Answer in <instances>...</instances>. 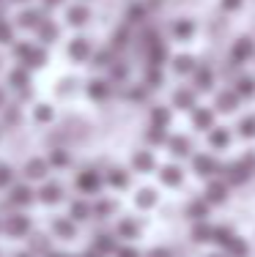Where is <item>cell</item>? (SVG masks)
<instances>
[{
  "label": "cell",
  "mask_w": 255,
  "mask_h": 257,
  "mask_svg": "<svg viewBox=\"0 0 255 257\" xmlns=\"http://www.w3.org/2000/svg\"><path fill=\"white\" fill-rule=\"evenodd\" d=\"M167 148H170V154H173L176 159H184V156H190L192 143L187 137H170L167 140Z\"/></svg>",
  "instance_id": "14"
},
{
  "label": "cell",
  "mask_w": 255,
  "mask_h": 257,
  "mask_svg": "<svg viewBox=\"0 0 255 257\" xmlns=\"http://www.w3.org/2000/svg\"><path fill=\"white\" fill-rule=\"evenodd\" d=\"M239 134H241V137H247V140L255 137V115H247V118L239 120Z\"/></svg>",
  "instance_id": "41"
},
{
  "label": "cell",
  "mask_w": 255,
  "mask_h": 257,
  "mask_svg": "<svg viewBox=\"0 0 255 257\" xmlns=\"http://www.w3.org/2000/svg\"><path fill=\"white\" fill-rule=\"evenodd\" d=\"M233 241H236V232L230 230V227H214V243L222 249V252H225Z\"/></svg>",
  "instance_id": "28"
},
{
  "label": "cell",
  "mask_w": 255,
  "mask_h": 257,
  "mask_svg": "<svg viewBox=\"0 0 255 257\" xmlns=\"http://www.w3.org/2000/svg\"><path fill=\"white\" fill-rule=\"evenodd\" d=\"M91 55H94V50H91V41H88V39H74V41L69 44V58L77 60V63L88 60Z\"/></svg>",
  "instance_id": "7"
},
{
  "label": "cell",
  "mask_w": 255,
  "mask_h": 257,
  "mask_svg": "<svg viewBox=\"0 0 255 257\" xmlns=\"http://www.w3.org/2000/svg\"><path fill=\"white\" fill-rule=\"evenodd\" d=\"M192 126H195L198 132H211V128H214V112L198 107L195 112H192Z\"/></svg>",
  "instance_id": "12"
},
{
  "label": "cell",
  "mask_w": 255,
  "mask_h": 257,
  "mask_svg": "<svg viewBox=\"0 0 255 257\" xmlns=\"http://www.w3.org/2000/svg\"><path fill=\"white\" fill-rule=\"evenodd\" d=\"M159 181L165 183V186H181L184 173H181V167H176V164H165V167L159 170Z\"/></svg>",
  "instance_id": "13"
},
{
  "label": "cell",
  "mask_w": 255,
  "mask_h": 257,
  "mask_svg": "<svg viewBox=\"0 0 255 257\" xmlns=\"http://www.w3.org/2000/svg\"><path fill=\"white\" fill-rule=\"evenodd\" d=\"M39 39L47 41V44H50V41H55V39H58V25H52L50 20H44V22L39 25Z\"/></svg>",
  "instance_id": "39"
},
{
  "label": "cell",
  "mask_w": 255,
  "mask_h": 257,
  "mask_svg": "<svg viewBox=\"0 0 255 257\" xmlns=\"http://www.w3.org/2000/svg\"><path fill=\"white\" fill-rule=\"evenodd\" d=\"M236 93L239 96H252L255 93V77L252 74H241V77H236Z\"/></svg>",
  "instance_id": "32"
},
{
  "label": "cell",
  "mask_w": 255,
  "mask_h": 257,
  "mask_svg": "<svg viewBox=\"0 0 255 257\" xmlns=\"http://www.w3.org/2000/svg\"><path fill=\"white\" fill-rule=\"evenodd\" d=\"M17 257H33V252H20Z\"/></svg>",
  "instance_id": "60"
},
{
  "label": "cell",
  "mask_w": 255,
  "mask_h": 257,
  "mask_svg": "<svg viewBox=\"0 0 255 257\" xmlns=\"http://www.w3.org/2000/svg\"><path fill=\"white\" fill-rule=\"evenodd\" d=\"M0 107H3V90H0Z\"/></svg>",
  "instance_id": "61"
},
{
  "label": "cell",
  "mask_w": 255,
  "mask_h": 257,
  "mask_svg": "<svg viewBox=\"0 0 255 257\" xmlns=\"http://www.w3.org/2000/svg\"><path fill=\"white\" fill-rule=\"evenodd\" d=\"M113 79H118V82H124V79H126V74H129V69H126V66L124 63H113Z\"/></svg>",
  "instance_id": "50"
},
{
  "label": "cell",
  "mask_w": 255,
  "mask_h": 257,
  "mask_svg": "<svg viewBox=\"0 0 255 257\" xmlns=\"http://www.w3.org/2000/svg\"><path fill=\"white\" fill-rule=\"evenodd\" d=\"M9 183H11V170L0 164V186H9Z\"/></svg>",
  "instance_id": "53"
},
{
  "label": "cell",
  "mask_w": 255,
  "mask_h": 257,
  "mask_svg": "<svg viewBox=\"0 0 255 257\" xmlns=\"http://www.w3.org/2000/svg\"><path fill=\"white\" fill-rule=\"evenodd\" d=\"M77 189L82 194H96L102 189V175L96 170H85V173L77 175Z\"/></svg>",
  "instance_id": "4"
},
{
  "label": "cell",
  "mask_w": 255,
  "mask_h": 257,
  "mask_svg": "<svg viewBox=\"0 0 255 257\" xmlns=\"http://www.w3.org/2000/svg\"><path fill=\"white\" fill-rule=\"evenodd\" d=\"M3 230L9 232L11 238H22V235H28V230H30V219L22 216V213H14V216L6 219V227Z\"/></svg>",
  "instance_id": "6"
},
{
  "label": "cell",
  "mask_w": 255,
  "mask_h": 257,
  "mask_svg": "<svg viewBox=\"0 0 255 257\" xmlns=\"http://www.w3.org/2000/svg\"><path fill=\"white\" fill-rule=\"evenodd\" d=\"M192 241L195 243H209L214 241V227L206 222H195V227H192Z\"/></svg>",
  "instance_id": "22"
},
{
  "label": "cell",
  "mask_w": 255,
  "mask_h": 257,
  "mask_svg": "<svg viewBox=\"0 0 255 257\" xmlns=\"http://www.w3.org/2000/svg\"><path fill=\"white\" fill-rule=\"evenodd\" d=\"M0 6H3V0H0Z\"/></svg>",
  "instance_id": "62"
},
{
  "label": "cell",
  "mask_w": 255,
  "mask_h": 257,
  "mask_svg": "<svg viewBox=\"0 0 255 257\" xmlns=\"http://www.w3.org/2000/svg\"><path fill=\"white\" fill-rule=\"evenodd\" d=\"M148 257H170V252H167V249H151Z\"/></svg>",
  "instance_id": "56"
},
{
  "label": "cell",
  "mask_w": 255,
  "mask_h": 257,
  "mask_svg": "<svg viewBox=\"0 0 255 257\" xmlns=\"http://www.w3.org/2000/svg\"><path fill=\"white\" fill-rule=\"evenodd\" d=\"M135 205L143 208V211L145 208H154L156 205V192L154 189H140V192L135 194Z\"/></svg>",
  "instance_id": "34"
},
{
  "label": "cell",
  "mask_w": 255,
  "mask_h": 257,
  "mask_svg": "<svg viewBox=\"0 0 255 257\" xmlns=\"http://www.w3.org/2000/svg\"><path fill=\"white\" fill-rule=\"evenodd\" d=\"M47 170H50V164L44 162V159H30V162L25 164V175L30 181H39L47 175Z\"/></svg>",
  "instance_id": "18"
},
{
  "label": "cell",
  "mask_w": 255,
  "mask_h": 257,
  "mask_svg": "<svg viewBox=\"0 0 255 257\" xmlns=\"http://www.w3.org/2000/svg\"><path fill=\"white\" fill-rule=\"evenodd\" d=\"M82 257H102V254H99V252H96V249H94V246H91V249H88V252H85Z\"/></svg>",
  "instance_id": "57"
},
{
  "label": "cell",
  "mask_w": 255,
  "mask_h": 257,
  "mask_svg": "<svg viewBox=\"0 0 255 257\" xmlns=\"http://www.w3.org/2000/svg\"><path fill=\"white\" fill-rule=\"evenodd\" d=\"M145 140H148L151 145H162V143H167V132L162 126H151L148 132H145Z\"/></svg>",
  "instance_id": "40"
},
{
  "label": "cell",
  "mask_w": 255,
  "mask_h": 257,
  "mask_svg": "<svg viewBox=\"0 0 255 257\" xmlns=\"http://www.w3.org/2000/svg\"><path fill=\"white\" fill-rule=\"evenodd\" d=\"M214 257H217V254H214Z\"/></svg>",
  "instance_id": "63"
},
{
  "label": "cell",
  "mask_w": 255,
  "mask_h": 257,
  "mask_svg": "<svg viewBox=\"0 0 255 257\" xmlns=\"http://www.w3.org/2000/svg\"><path fill=\"white\" fill-rule=\"evenodd\" d=\"M30 249H33V254H36V252L50 254V241H47L44 235H33V241H30Z\"/></svg>",
  "instance_id": "46"
},
{
  "label": "cell",
  "mask_w": 255,
  "mask_h": 257,
  "mask_svg": "<svg viewBox=\"0 0 255 257\" xmlns=\"http://www.w3.org/2000/svg\"><path fill=\"white\" fill-rule=\"evenodd\" d=\"M162 82H165V74H162V69H156V66H148V71H145L143 77V85L145 88H162Z\"/></svg>",
  "instance_id": "31"
},
{
  "label": "cell",
  "mask_w": 255,
  "mask_h": 257,
  "mask_svg": "<svg viewBox=\"0 0 255 257\" xmlns=\"http://www.w3.org/2000/svg\"><path fill=\"white\" fill-rule=\"evenodd\" d=\"M192 167H195V173L200 175V178H211L214 173H220V164H217V159L209 156V154L195 156V159H192Z\"/></svg>",
  "instance_id": "5"
},
{
  "label": "cell",
  "mask_w": 255,
  "mask_h": 257,
  "mask_svg": "<svg viewBox=\"0 0 255 257\" xmlns=\"http://www.w3.org/2000/svg\"><path fill=\"white\" fill-rule=\"evenodd\" d=\"M225 197H228V183L225 181H211L209 186H206V200H209L211 205L225 203Z\"/></svg>",
  "instance_id": "8"
},
{
  "label": "cell",
  "mask_w": 255,
  "mask_h": 257,
  "mask_svg": "<svg viewBox=\"0 0 255 257\" xmlns=\"http://www.w3.org/2000/svg\"><path fill=\"white\" fill-rule=\"evenodd\" d=\"M173 104L181 109H195V93H192L190 88H181L173 93Z\"/></svg>",
  "instance_id": "26"
},
{
  "label": "cell",
  "mask_w": 255,
  "mask_h": 257,
  "mask_svg": "<svg viewBox=\"0 0 255 257\" xmlns=\"http://www.w3.org/2000/svg\"><path fill=\"white\" fill-rule=\"evenodd\" d=\"M252 55H255V41L250 39V36H241V39H236L233 50H230V60H233L236 66L247 63Z\"/></svg>",
  "instance_id": "3"
},
{
  "label": "cell",
  "mask_w": 255,
  "mask_h": 257,
  "mask_svg": "<svg viewBox=\"0 0 255 257\" xmlns=\"http://www.w3.org/2000/svg\"><path fill=\"white\" fill-rule=\"evenodd\" d=\"M11 203L20 205V208H25V205L33 203V192H30L28 186H17L14 192H11Z\"/></svg>",
  "instance_id": "35"
},
{
  "label": "cell",
  "mask_w": 255,
  "mask_h": 257,
  "mask_svg": "<svg viewBox=\"0 0 255 257\" xmlns=\"http://www.w3.org/2000/svg\"><path fill=\"white\" fill-rule=\"evenodd\" d=\"M173 71L176 74H190V71H195V58H192V55H179V58H173Z\"/></svg>",
  "instance_id": "33"
},
{
  "label": "cell",
  "mask_w": 255,
  "mask_h": 257,
  "mask_svg": "<svg viewBox=\"0 0 255 257\" xmlns=\"http://www.w3.org/2000/svg\"><path fill=\"white\" fill-rule=\"evenodd\" d=\"M211 85H214V71H211L209 66H198L195 69V88L198 90H211Z\"/></svg>",
  "instance_id": "19"
},
{
  "label": "cell",
  "mask_w": 255,
  "mask_h": 257,
  "mask_svg": "<svg viewBox=\"0 0 255 257\" xmlns=\"http://www.w3.org/2000/svg\"><path fill=\"white\" fill-rule=\"evenodd\" d=\"M154 156H151V151H137L135 156H132V167L137 170V173H151L154 170Z\"/></svg>",
  "instance_id": "15"
},
{
  "label": "cell",
  "mask_w": 255,
  "mask_h": 257,
  "mask_svg": "<svg viewBox=\"0 0 255 257\" xmlns=\"http://www.w3.org/2000/svg\"><path fill=\"white\" fill-rule=\"evenodd\" d=\"M14 55L25 63V69H39V66H44L47 63V52L44 50H39V47H30V44H17L14 47Z\"/></svg>",
  "instance_id": "2"
},
{
  "label": "cell",
  "mask_w": 255,
  "mask_h": 257,
  "mask_svg": "<svg viewBox=\"0 0 255 257\" xmlns=\"http://www.w3.org/2000/svg\"><path fill=\"white\" fill-rule=\"evenodd\" d=\"M137 232H140V227H137V222H132V219H121L118 227H115V235L118 238H137Z\"/></svg>",
  "instance_id": "29"
},
{
  "label": "cell",
  "mask_w": 255,
  "mask_h": 257,
  "mask_svg": "<svg viewBox=\"0 0 255 257\" xmlns=\"http://www.w3.org/2000/svg\"><path fill=\"white\" fill-rule=\"evenodd\" d=\"M52 230H55V235L60 238H74L77 235V227H74V219H55L52 222Z\"/></svg>",
  "instance_id": "24"
},
{
  "label": "cell",
  "mask_w": 255,
  "mask_h": 257,
  "mask_svg": "<svg viewBox=\"0 0 255 257\" xmlns=\"http://www.w3.org/2000/svg\"><path fill=\"white\" fill-rule=\"evenodd\" d=\"M145 14H148V6L135 3V6H129V11H126V20H129V22H143Z\"/></svg>",
  "instance_id": "42"
},
{
  "label": "cell",
  "mask_w": 255,
  "mask_h": 257,
  "mask_svg": "<svg viewBox=\"0 0 255 257\" xmlns=\"http://www.w3.org/2000/svg\"><path fill=\"white\" fill-rule=\"evenodd\" d=\"M228 143H230L228 128H211L209 132V145L211 148H228Z\"/></svg>",
  "instance_id": "30"
},
{
  "label": "cell",
  "mask_w": 255,
  "mask_h": 257,
  "mask_svg": "<svg viewBox=\"0 0 255 257\" xmlns=\"http://www.w3.org/2000/svg\"><path fill=\"white\" fill-rule=\"evenodd\" d=\"M209 208L211 203L206 197H198V200H192L190 205H187V216L192 219V222H206V216H209Z\"/></svg>",
  "instance_id": "9"
},
{
  "label": "cell",
  "mask_w": 255,
  "mask_h": 257,
  "mask_svg": "<svg viewBox=\"0 0 255 257\" xmlns=\"http://www.w3.org/2000/svg\"><path fill=\"white\" fill-rule=\"evenodd\" d=\"M192 36H195V25H192V20H176L173 22V39L190 41Z\"/></svg>",
  "instance_id": "16"
},
{
  "label": "cell",
  "mask_w": 255,
  "mask_h": 257,
  "mask_svg": "<svg viewBox=\"0 0 255 257\" xmlns=\"http://www.w3.org/2000/svg\"><path fill=\"white\" fill-rule=\"evenodd\" d=\"M115 211V203H110V200H99V203L94 205V216H110V213Z\"/></svg>",
  "instance_id": "45"
},
{
  "label": "cell",
  "mask_w": 255,
  "mask_h": 257,
  "mask_svg": "<svg viewBox=\"0 0 255 257\" xmlns=\"http://www.w3.org/2000/svg\"><path fill=\"white\" fill-rule=\"evenodd\" d=\"M88 17H91V11L85 9V6H71L69 11H66V20H69V25H74V28H80L88 22Z\"/></svg>",
  "instance_id": "25"
},
{
  "label": "cell",
  "mask_w": 255,
  "mask_h": 257,
  "mask_svg": "<svg viewBox=\"0 0 255 257\" xmlns=\"http://www.w3.org/2000/svg\"><path fill=\"white\" fill-rule=\"evenodd\" d=\"M0 44H11V25L0 20Z\"/></svg>",
  "instance_id": "51"
},
{
  "label": "cell",
  "mask_w": 255,
  "mask_h": 257,
  "mask_svg": "<svg viewBox=\"0 0 255 257\" xmlns=\"http://www.w3.org/2000/svg\"><path fill=\"white\" fill-rule=\"evenodd\" d=\"M88 96L94 101H105L107 96H110V85H107L105 79H91L88 82Z\"/></svg>",
  "instance_id": "21"
},
{
  "label": "cell",
  "mask_w": 255,
  "mask_h": 257,
  "mask_svg": "<svg viewBox=\"0 0 255 257\" xmlns=\"http://www.w3.org/2000/svg\"><path fill=\"white\" fill-rule=\"evenodd\" d=\"M94 66H113V55L107 52V50L96 52V55H94Z\"/></svg>",
  "instance_id": "49"
},
{
  "label": "cell",
  "mask_w": 255,
  "mask_h": 257,
  "mask_svg": "<svg viewBox=\"0 0 255 257\" xmlns=\"http://www.w3.org/2000/svg\"><path fill=\"white\" fill-rule=\"evenodd\" d=\"M94 249H96L102 257H105V254H115V249H118V246H115V238H113V235L99 232V235L94 238Z\"/></svg>",
  "instance_id": "17"
},
{
  "label": "cell",
  "mask_w": 255,
  "mask_h": 257,
  "mask_svg": "<svg viewBox=\"0 0 255 257\" xmlns=\"http://www.w3.org/2000/svg\"><path fill=\"white\" fill-rule=\"evenodd\" d=\"M145 58H148V66H156V69H162V63L167 60V44L156 39L154 44L148 47V55H145Z\"/></svg>",
  "instance_id": "11"
},
{
  "label": "cell",
  "mask_w": 255,
  "mask_h": 257,
  "mask_svg": "<svg viewBox=\"0 0 255 257\" xmlns=\"http://www.w3.org/2000/svg\"><path fill=\"white\" fill-rule=\"evenodd\" d=\"M236 104H239V93H236V90H222V93L217 96V109H220V112H233Z\"/></svg>",
  "instance_id": "20"
},
{
  "label": "cell",
  "mask_w": 255,
  "mask_h": 257,
  "mask_svg": "<svg viewBox=\"0 0 255 257\" xmlns=\"http://www.w3.org/2000/svg\"><path fill=\"white\" fill-rule=\"evenodd\" d=\"M44 22V14L41 11H22L20 14V28H28V30H39V25Z\"/></svg>",
  "instance_id": "23"
},
{
  "label": "cell",
  "mask_w": 255,
  "mask_h": 257,
  "mask_svg": "<svg viewBox=\"0 0 255 257\" xmlns=\"http://www.w3.org/2000/svg\"><path fill=\"white\" fill-rule=\"evenodd\" d=\"M252 167H255V154L239 159V162H233V164H228V167L222 170V175H225V183H230V186H239V183H244L247 178H250Z\"/></svg>",
  "instance_id": "1"
},
{
  "label": "cell",
  "mask_w": 255,
  "mask_h": 257,
  "mask_svg": "<svg viewBox=\"0 0 255 257\" xmlns=\"http://www.w3.org/2000/svg\"><path fill=\"white\" fill-rule=\"evenodd\" d=\"M225 254H230V257H247V243L241 241L239 235H236V241L225 249Z\"/></svg>",
  "instance_id": "44"
},
{
  "label": "cell",
  "mask_w": 255,
  "mask_h": 257,
  "mask_svg": "<svg viewBox=\"0 0 255 257\" xmlns=\"http://www.w3.org/2000/svg\"><path fill=\"white\" fill-rule=\"evenodd\" d=\"M33 118L39 120V123H50L52 120V107L50 104H39V107L33 109Z\"/></svg>",
  "instance_id": "43"
},
{
  "label": "cell",
  "mask_w": 255,
  "mask_h": 257,
  "mask_svg": "<svg viewBox=\"0 0 255 257\" xmlns=\"http://www.w3.org/2000/svg\"><path fill=\"white\" fill-rule=\"evenodd\" d=\"M107 183L115 189H126L129 186V173H126L124 167H113L110 173H107Z\"/></svg>",
  "instance_id": "27"
},
{
  "label": "cell",
  "mask_w": 255,
  "mask_h": 257,
  "mask_svg": "<svg viewBox=\"0 0 255 257\" xmlns=\"http://www.w3.org/2000/svg\"><path fill=\"white\" fill-rule=\"evenodd\" d=\"M9 82L14 85V88H20V90H25L28 85H30V77H28V69L25 66H20V69H14L9 74Z\"/></svg>",
  "instance_id": "36"
},
{
  "label": "cell",
  "mask_w": 255,
  "mask_h": 257,
  "mask_svg": "<svg viewBox=\"0 0 255 257\" xmlns=\"http://www.w3.org/2000/svg\"><path fill=\"white\" fill-rule=\"evenodd\" d=\"M129 99H132V101H143V99H145V88H132Z\"/></svg>",
  "instance_id": "54"
},
{
  "label": "cell",
  "mask_w": 255,
  "mask_h": 257,
  "mask_svg": "<svg viewBox=\"0 0 255 257\" xmlns=\"http://www.w3.org/2000/svg\"><path fill=\"white\" fill-rule=\"evenodd\" d=\"M241 6V0H222V9L225 11H236Z\"/></svg>",
  "instance_id": "55"
},
{
  "label": "cell",
  "mask_w": 255,
  "mask_h": 257,
  "mask_svg": "<svg viewBox=\"0 0 255 257\" xmlns=\"http://www.w3.org/2000/svg\"><path fill=\"white\" fill-rule=\"evenodd\" d=\"M71 219H74V222H82V219H88L91 213H94V208H91L88 203H82V200H77V203H71Z\"/></svg>",
  "instance_id": "38"
},
{
  "label": "cell",
  "mask_w": 255,
  "mask_h": 257,
  "mask_svg": "<svg viewBox=\"0 0 255 257\" xmlns=\"http://www.w3.org/2000/svg\"><path fill=\"white\" fill-rule=\"evenodd\" d=\"M60 197H63V186L55 183V181L44 183V186H41V192H39V200H41V203H47V205L60 203Z\"/></svg>",
  "instance_id": "10"
},
{
  "label": "cell",
  "mask_w": 255,
  "mask_h": 257,
  "mask_svg": "<svg viewBox=\"0 0 255 257\" xmlns=\"http://www.w3.org/2000/svg\"><path fill=\"white\" fill-rule=\"evenodd\" d=\"M44 3H47V6H60L63 0H44Z\"/></svg>",
  "instance_id": "59"
},
{
  "label": "cell",
  "mask_w": 255,
  "mask_h": 257,
  "mask_svg": "<svg viewBox=\"0 0 255 257\" xmlns=\"http://www.w3.org/2000/svg\"><path fill=\"white\" fill-rule=\"evenodd\" d=\"M47 257H74V254H63V252H50Z\"/></svg>",
  "instance_id": "58"
},
{
  "label": "cell",
  "mask_w": 255,
  "mask_h": 257,
  "mask_svg": "<svg viewBox=\"0 0 255 257\" xmlns=\"http://www.w3.org/2000/svg\"><path fill=\"white\" fill-rule=\"evenodd\" d=\"M126 41H129V30H126V28H121L118 33L113 36V47H115V50H124V47H126Z\"/></svg>",
  "instance_id": "48"
},
{
  "label": "cell",
  "mask_w": 255,
  "mask_h": 257,
  "mask_svg": "<svg viewBox=\"0 0 255 257\" xmlns=\"http://www.w3.org/2000/svg\"><path fill=\"white\" fill-rule=\"evenodd\" d=\"M151 126L167 128L170 126V109L167 107H154V109H151Z\"/></svg>",
  "instance_id": "37"
},
{
  "label": "cell",
  "mask_w": 255,
  "mask_h": 257,
  "mask_svg": "<svg viewBox=\"0 0 255 257\" xmlns=\"http://www.w3.org/2000/svg\"><path fill=\"white\" fill-rule=\"evenodd\" d=\"M115 257H140V252L135 246H118L115 249Z\"/></svg>",
  "instance_id": "52"
},
{
  "label": "cell",
  "mask_w": 255,
  "mask_h": 257,
  "mask_svg": "<svg viewBox=\"0 0 255 257\" xmlns=\"http://www.w3.org/2000/svg\"><path fill=\"white\" fill-rule=\"evenodd\" d=\"M50 164L52 167H66V164H69V154H66V151H52V156H50Z\"/></svg>",
  "instance_id": "47"
}]
</instances>
